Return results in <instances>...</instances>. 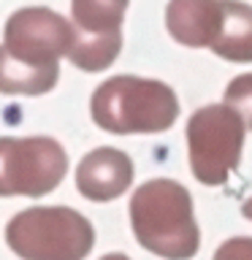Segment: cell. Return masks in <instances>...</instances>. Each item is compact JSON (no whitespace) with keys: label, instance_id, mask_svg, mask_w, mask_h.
I'll return each instance as SVG.
<instances>
[{"label":"cell","instance_id":"6da1fadb","mask_svg":"<svg viewBox=\"0 0 252 260\" xmlns=\"http://www.w3.org/2000/svg\"><path fill=\"white\" fill-rule=\"evenodd\" d=\"M130 228L138 244L163 260H190L201 247L193 198L174 179H149L133 192Z\"/></svg>","mask_w":252,"mask_h":260},{"label":"cell","instance_id":"7a4b0ae2","mask_svg":"<svg viewBox=\"0 0 252 260\" xmlns=\"http://www.w3.org/2000/svg\"><path fill=\"white\" fill-rule=\"evenodd\" d=\"M92 122L106 133H163L179 117L176 92L158 79L111 76L92 92Z\"/></svg>","mask_w":252,"mask_h":260},{"label":"cell","instance_id":"3957f363","mask_svg":"<svg viewBox=\"0 0 252 260\" xmlns=\"http://www.w3.org/2000/svg\"><path fill=\"white\" fill-rule=\"evenodd\" d=\"M6 244L22 260H84L95 231L84 214L68 206H33L6 225Z\"/></svg>","mask_w":252,"mask_h":260},{"label":"cell","instance_id":"277c9868","mask_svg":"<svg viewBox=\"0 0 252 260\" xmlns=\"http://www.w3.org/2000/svg\"><path fill=\"white\" fill-rule=\"evenodd\" d=\"M241 114L225 103L203 106L187 122V146H190L193 176L206 187H219L239 168L244 149Z\"/></svg>","mask_w":252,"mask_h":260},{"label":"cell","instance_id":"5b68a950","mask_svg":"<svg viewBox=\"0 0 252 260\" xmlns=\"http://www.w3.org/2000/svg\"><path fill=\"white\" fill-rule=\"evenodd\" d=\"M68 174V154L49 136L0 138V198L27 195L41 198L52 192Z\"/></svg>","mask_w":252,"mask_h":260},{"label":"cell","instance_id":"8992f818","mask_svg":"<svg viewBox=\"0 0 252 260\" xmlns=\"http://www.w3.org/2000/svg\"><path fill=\"white\" fill-rule=\"evenodd\" d=\"M76 30L52 8L30 6L8 16L3 27V46L8 54L30 65H57L73 49Z\"/></svg>","mask_w":252,"mask_h":260},{"label":"cell","instance_id":"52a82bcc","mask_svg":"<svg viewBox=\"0 0 252 260\" xmlns=\"http://www.w3.org/2000/svg\"><path fill=\"white\" fill-rule=\"evenodd\" d=\"M133 184V160L122 149L101 146L84 154L76 168V190L87 201H114Z\"/></svg>","mask_w":252,"mask_h":260},{"label":"cell","instance_id":"ba28073f","mask_svg":"<svg viewBox=\"0 0 252 260\" xmlns=\"http://www.w3.org/2000/svg\"><path fill=\"white\" fill-rule=\"evenodd\" d=\"M223 24V0H171L166 27L182 46L201 49L217 41Z\"/></svg>","mask_w":252,"mask_h":260},{"label":"cell","instance_id":"9c48e42d","mask_svg":"<svg viewBox=\"0 0 252 260\" xmlns=\"http://www.w3.org/2000/svg\"><path fill=\"white\" fill-rule=\"evenodd\" d=\"M211 52L228 62H252V6L223 0V24Z\"/></svg>","mask_w":252,"mask_h":260},{"label":"cell","instance_id":"30bf717a","mask_svg":"<svg viewBox=\"0 0 252 260\" xmlns=\"http://www.w3.org/2000/svg\"><path fill=\"white\" fill-rule=\"evenodd\" d=\"M60 79V65H30L0 46V92L3 95H46Z\"/></svg>","mask_w":252,"mask_h":260},{"label":"cell","instance_id":"8fae6325","mask_svg":"<svg viewBox=\"0 0 252 260\" xmlns=\"http://www.w3.org/2000/svg\"><path fill=\"white\" fill-rule=\"evenodd\" d=\"M128 0H71L73 30L79 38H109L119 36Z\"/></svg>","mask_w":252,"mask_h":260},{"label":"cell","instance_id":"7c38bea8","mask_svg":"<svg viewBox=\"0 0 252 260\" xmlns=\"http://www.w3.org/2000/svg\"><path fill=\"white\" fill-rule=\"evenodd\" d=\"M225 106L241 114L247 130H252V73H241L236 76L225 89Z\"/></svg>","mask_w":252,"mask_h":260},{"label":"cell","instance_id":"4fadbf2b","mask_svg":"<svg viewBox=\"0 0 252 260\" xmlns=\"http://www.w3.org/2000/svg\"><path fill=\"white\" fill-rule=\"evenodd\" d=\"M214 260H252V236H236L219 244Z\"/></svg>","mask_w":252,"mask_h":260},{"label":"cell","instance_id":"5bb4252c","mask_svg":"<svg viewBox=\"0 0 252 260\" xmlns=\"http://www.w3.org/2000/svg\"><path fill=\"white\" fill-rule=\"evenodd\" d=\"M101 260H130V257L122 255V252H109V255H103Z\"/></svg>","mask_w":252,"mask_h":260},{"label":"cell","instance_id":"9a60e30c","mask_svg":"<svg viewBox=\"0 0 252 260\" xmlns=\"http://www.w3.org/2000/svg\"><path fill=\"white\" fill-rule=\"evenodd\" d=\"M241 214L247 217V219H252V198H249V201H247V203H244V206H241Z\"/></svg>","mask_w":252,"mask_h":260}]
</instances>
